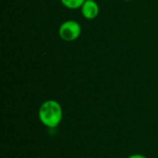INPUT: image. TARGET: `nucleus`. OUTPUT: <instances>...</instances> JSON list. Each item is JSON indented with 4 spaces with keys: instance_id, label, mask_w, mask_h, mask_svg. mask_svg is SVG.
Masks as SVG:
<instances>
[{
    "instance_id": "obj_1",
    "label": "nucleus",
    "mask_w": 158,
    "mask_h": 158,
    "mask_svg": "<svg viewBox=\"0 0 158 158\" xmlns=\"http://www.w3.org/2000/svg\"><path fill=\"white\" fill-rule=\"evenodd\" d=\"M38 118L40 122L49 129L56 128L62 121L63 109L56 100H46L39 107Z\"/></svg>"
},
{
    "instance_id": "obj_2",
    "label": "nucleus",
    "mask_w": 158,
    "mask_h": 158,
    "mask_svg": "<svg viewBox=\"0 0 158 158\" xmlns=\"http://www.w3.org/2000/svg\"><path fill=\"white\" fill-rule=\"evenodd\" d=\"M60 38L66 42H72L77 40L81 34V27L76 20H66L58 29Z\"/></svg>"
},
{
    "instance_id": "obj_3",
    "label": "nucleus",
    "mask_w": 158,
    "mask_h": 158,
    "mask_svg": "<svg viewBox=\"0 0 158 158\" xmlns=\"http://www.w3.org/2000/svg\"><path fill=\"white\" fill-rule=\"evenodd\" d=\"M81 11L86 19H94L99 14V6L94 0H86L81 7Z\"/></svg>"
},
{
    "instance_id": "obj_4",
    "label": "nucleus",
    "mask_w": 158,
    "mask_h": 158,
    "mask_svg": "<svg viewBox=\"0 0 158 158\" xmlns=\"http://www.w3.org/2000/svg\"><path fill=\"white\" fill-rule=\"evenodd\" d=\"M62 5L69 9H78L82 6L86 0H60Z\"/></svg>"
},
{
    "instance_id": "obj_5",
    "label": "nucleus",
    "mask_w": 158,
    "mask_h": 158,
    "mask_svg": "<svg viewBox=\"0 0 158 158\" xmlns=\"http://www.w3.org/2000/svg\"><path fill=\"white\" fill-rule=\"evenodd\" d=\"M127 158H147L145 156L143 155H141V154H133L131 156H130L129 157Z\"/></svg>"
},
{
    "instance_id": "obj_6",
    "label": "nucleus",
    "mask_w": 158,
    "mask_h": 158,
    "mask_svg": "<svg viewBox=\"0 0 158 158\" xmlns=\"http://www.w3.org/2000/svg\"><path fill=\"white\" fill-rule=\"evenodd\" d=\"M126 1H131V0H126Z\"/></svg>"
}]
</instances>
